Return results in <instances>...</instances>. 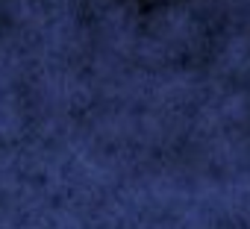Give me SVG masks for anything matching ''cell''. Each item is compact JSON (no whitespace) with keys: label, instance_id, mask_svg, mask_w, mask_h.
Masks as SVG:
<instances>
[{"label":"cell","instance_id":"1","mask_svg":"<svg viewBox=\"0 0 250 229\" xmlns=\"http://www.w3.org/2000/svg\"><path fill=\"white\" fill-rule=\"evenodd\" d=\"M0 229H250V0H0Z\"/></svg>","mask_w":250,"mask_h":229}]
</instances>
